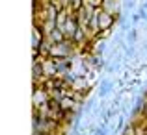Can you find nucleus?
<instances>
[{
    "instance_id": "obj_1",
    "label": "nucleus",
    "mask_w": 147,
    "mask_h": 135,
    "mask_svg": "<svg viewBox=\"0 0 147 135\" xmlns=\"http://www.w3.org/2000/svg\"><path fill=\"white\" fill-rule=\"evenodd\" d=\"M49 41H50V43H52V45L63 43V41H65V32H63V30H61V28H58V26H56V28H54L52 32L49 33Z\"/></svg>"
},
{
    "instance_id": "obj_2",
    "label": "nucleus",
    "mask_w": 147,
    "mask_h": 135,
    "mask_svg": "<svg viewBox=\"0 0 147 135\" xmlns=\"http://www.w3.org/2000/svg\"><path fill=\"white\" fill-rule=\"evenodd\" d=\"M112 89H114V83H112L110 80H104V82L99 85V96H100V98H104V96H106Z\"/></svg>"
},
{
    "instance_id": "obj_3",
    "label": "nucleus",
    "mask_w": 147,
    "mask_h": 135,
    "mask_svg": "<svg viewBox=\"0 0 147 135\" xmlns=\"http://www.w3.org/2000/svg\"><path fill=\"white\" fill-rule=\"evenodd\" d=\"M84 30H86V28H82V26H78V28L75 30V33L71 35V39L75 41V43H82V41H84Z\"/></svg>"
},
{
    "instance_id": "obj_4",
    "label": "nucleus",
    "mask_w": 147,
    "mask_h": 135,
    "mask_svg": "<svg viewBox=\"0 0 147 135\" xmlns=\"http://www.w3.org/2000/svg\"><path fill=\"white\" fill-rule=\"evenodd\" d=\"M34 98H36V100H34V102H36V106H37V104L41 106V104L45 102V92H43V91H37V89H36V92H34Z\"/></svg>"
},
{
    "instance_id": "obj_5",
    "label": "nucleus",
    "mask_w": 147,
    "mask_h": 135,
    "mask_svg": "<svg viewBox=\"0 0 147 135\" xmlns=\"http://www.w3.org/2000/svg\"><path fill=\"white\" fill-rule=\"evenodd\" d=\"M93 133L95 135H108V130L104 128V126H100V128H95L93 130Z\"/></svg>"
},
{
    "instance_id": "obj_6",
    "label": "nucleus",
    "mask_w": 147,
    "mask_h": 135,
    "mask_svg": "<svg viewBox=\"0 0 147 135\" xmlns=\"http://www.w3.org/2000/svg\"><path fill=\"white\" fill-rule=\"evenodd\" d=\"M136 37H138V32H136V30H130V33H129V41H130V43H134V41H136Z\"/></svg>"
},
{
    "instance_id": "obj_7",
    "label": "nucleus",
    "mask_w": 147,
    "mask_h": 135,
    "mask_svg": "<svg viewBox=\"0 0 147 135\" xmlns=\"http://www.w3.org/2000/svg\"><path fill=\"white\" fill-rule=\"evenodd\" d=\"M140 19H142V15L138 13V15H134V17H132V21H134V22H138V21H140Z\"/></svg>"
},
{
    "instance_id": "obj_8",
    "label": "nucleus",
    "mask_w": 147,
    "mask_h": 135,
    "mask_svg": "<svg viewBox=\"0 0 147 135\" xmlns=\"http://www.w3.org/2000/svg\"><path fill=\"white\" fill-rule=\"evenodd\" d=\"M145 48H147V46H145Z\"/></svg>"
}]
</instances>
